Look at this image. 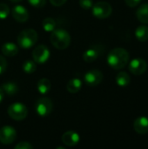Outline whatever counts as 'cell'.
<instances>
[{
    "label": "cell",
    "mask_w": 148,
    "mask_h": 149,
    "mask_svg": "<svg viewBox=\"0 0 148 149\" xmlns=\"http://www.w3.org/2000/svg\"><path fill=\"white\" fill-rule=\"evenodd\" d=\"M129 53L124 48H114L113 49L107 56V63L108 65L115 69V70H120L126 67V65L129 62Z\"/></svg>",
    "instance_id": "6da1fadb"
},
{
    "label": "cell",
    "mask_w": 148,
    "mask_h": 149,
    "mask_svg": "<svg viewBox=\"0 0 148 149\" xmlns=\"http://www.w3.org/2000/svg\"><path fill=\"white\" fill-rule=\"evenodd\" d=\"M50 41L55 48L64 50L71 44V35L64 29H55L51 31Z\"/></svg>",
    "instance_id": "7a4b0ae2"
},
{
    "label": "cell",
    "mask_w": 148,
    "mask_h": 149,
    "mask_svg": "<svg viewBox=\"0 0 148 149\" xmlns=\"http://www.w3.org/2000/svg\"><path fill=\"white\" fill-rule=\"evenodd\" d=\"M38 41V33L33 29H25L17 36L18 45L24 49L32 47Z\"/></svg>",
    "instance_id": "3957f363"
},
{
    "label": "cell",
    "mask_w": 148,
    "mask_h": 149,
    "mask_svg": "<svg viewBox=\"0 0 148 149\" xmlns=\"http://www.w3.org/2000/svg\"><path fill=\"white\" fill-rule=\"evenodd\" d=\"M92 14L95 17L99 19L107 18L111 16L113 12V8L111 4L107 2L101 1L96 3L94 5H92Z\"/></svg>",
    "instance_id": "277c9868"
},
{
    "label": "cell",
    "mask_w": 148,
    "mask_h": 149,
    "mask_svg": "<svg viewBox=\"0 0 148 149\" xmlns=\"http://www.w3.org/2000/svg\"><path fill=\"white\" fill-rule=\"evenodd\" d=\"M28 113V110L26 107L22 103H13L8 108V114L9 116L15 120H23L26 118Z\"/></svg>",
    "instance_id": "5b68a950"
},
{
    "label": "cell",
    "mask_w": 148,
    "mask_h": 149,
    "mask_svg": "<svg viewBox=\"0 0 148 149\" xmlns=\"http://www.w3.org/2000/svg\"><path fill=\"white\" fill-rule=\"evenodd\" d=\"M52 102L49 98L43 97L37 100L35 104V110L37 113L41 117L48 116L52 111Z\"/></svg>",
    "instance_id": "8992f818"
},
{
    "label": "cell",
    "mask_w": 148,
    "mask_h": 149,
    "mask_svg": "<svg viewBox=\"0 0 148 149\" xmlns=\"http://www.w3.org/2000/svg\"><path fill=\"white\" fill-rule=\"evenodd\" d=\"M103 78H104V75L101 72V71L97 70V69L88 71L84 76L85 84L92 87H94L99 85L102 82Z\"/></svg>",
    "instance_id": "52a82bcc"
},
{
    "label": "cell",
    "mask_w": 148,
    "mask_h": 149,
    "mask_svg": "<svg viewBox=\"0 0 148 149\" xmlns=\"http://www.w3.org/2000/svg\"><path fill=\"white\" fill-rule=\"evenodd\" d=\"M128 69L130 72L134 75H141L146 72L147 69V63L141 58H136L131 60Z\"/></svg>",
    "instance_id": "ba28073f"
},
{
    "label": "cell",
    "mask_w": 148,
    "mask_h": 149,
    "mask_svg": "<svg viewBox=\"0 0 148 149\" xmlns=\"http://www.w3.org/2000/svg\"><path fill=\"white\" fill-rule=\"evenodd\" d=\"M49 57H50V51L44 45H39L36 46V48L32 52V58L34 61L38 64H43L46 62Z\"/></svg>",
    "instance_id": "9c48e42d"
},
{
    "label": "cell",
    "mask_w": 148,
    "mask_h": 149,
    "mask_svg": "<svg viewBox=\"0 0 148 149\" xmlns=\"http://www.w3.org/2000/svg\"><path fill=\"white\" fill-rule=\"evenodd\" d=\"M17 132L10 126H4L0 129V142L8 145L12 143L16 139Z\"/></svg>",
    "instance_id": "30bf717a"
},
{
    "label": "cell",
    "mask_w": 148,
    "mask_h": 149,
    "mask_svg": "<svg viewBox=\"0 0 148 149\" xmlns=\"http://www.w3.org/2000/svg\"><path fill=\"white\" fill-rule=\"evenodd\" d=\"M13 18L19 22V23H24L26 22L29 18V12L27 10L22 6V5H16L13 7L12 11H11Z\"/></svg>",
    "instance_id": "8fae6325"
},
{
    "label": "cell",
    "mask_w": 148,
    "mask_h": 149,
    "mask_svg": "<svg viewBox=\"0 0 148 149\" xmlns=\"http://www.w3.org/2000/svg\"><path fill=\"white\" fill-rule=\"evenodd\" d=\"M79 134L74 131H67L62 136V141L68 147H74L79 142Z\"/></svg>",
    "instance_id": "7c38bea8"
},
{
    "label": "cell",
    "mask_w": 148,
    "mask_h": 149,
    "mask_svg": "<svg viewBox=\"0 0 148 149\" xmlns=\"http://www.w3.org/2000/svg\"><path fill=\"white\" fill-rule=\"evenodd\" d=\"M133 128L139 134H146L148 133V118L139 117L134 120Z\"/></svg>",
    "instance_id": "4fadbf2b"
},
{
    "label": "cell",
    "mask_w": 148,
    "mask_h": 149,
    "mask_svg": "<svg viewBox=\"0 0 148 149\" xmlns=\"http://www.w3.org/2000/svg\"><path fill=\"white\" fill-rule=\"evenodd\" d=\"M99 54H100V51H99V47L93 46V47H91V48L87 49L84 52L83 59L87 63H92V62L95 61L98 58Z\"/></svg>",
    "instance_id": "5bb4252c"
},
{
    "label": "cell",
    "mask_w": 148,
    "mask_h": 149,
    "mask_svg": "<svg viewBox=\"0 0 148 149\" xmlns=\"http://www.w3.org/2000/svg\"><path fill=\"white\" fill-rule=\"evenodd\" d=\"M1 51L3 52V55L7 56V57H13L15 55L17 54L18 52V47L11 42H7L4 43L2 47H1Z\"/></svg>",
    "instance_id": "9a60e30c"
},
{
    "label": "cell",
    "mask_w": 148,
    "mask_h": 149,
    "mask_svg": "<svg viewBox=\"0 0 148 149\" xmlns=\"http://www.w3.org/2000/svg\"><path fill=\"white\" fill-rule=\"evenodd\" d=\"M136 17L138 20L142 24H148V3L141 4L137 11H136Z\"/></svg>",
    "instance_id": "2e32d148"
},
{
    "label": "cell",
    "mask_w": 148,
    "mask_h": 149,
    "mask_svg": "<svg viewBox=\"0 0 148 149\" xmlns=\"http://www.w3.org/2000/svg\"><path fill=\"white\" fill-rule=\"evenodd\" d=\"M82 87V81L78 78L70 79L66 85V89L71 93H77Z\"/></svg>",
    "instance_id": "e0dca14e"
},
{
    "label": "cell",
    "mask_w": 148,
    "mask_h": 149,
    "mask_svg": "<svg viewBox=\"0 0 148 149\" xmlns=\"http://www.w3.org/2000/svg\"><path fill=\"white\" fill-rule=\"evenodd\" d=\"M131 82L130 75L126 72H120L116 76V83L120 87L127 86Z\"/></svg>",
    "instance_id": "ac0fdd59"
},
{
    "label": "cell",
    "mask_w": 148,
    "mask_h": 149,
    "mask_svg": "<svg viewBox=\"0 0 148 149\" xmlns=\"http://www.w3.org/2000/svg\"><path fill=\"white\" fill-rule=\"evenodd\" d=\"M37 88H38V91L39 92V93L46 94L51 90V81L46 78H43L38 80V82L37 84Z\"/></svg>",
    "instance_id": "d6986e66"
},
{
    "label": "cell",
    "mask_w": 148,
    "mask_h": 149,
    "mask_svg": "<svg viewBox=\"0 0 148 149\" xmlns=\"http://www.w3.org/2000/svg\"><path fill=\"white\" fill-rule=\"evenodd\" d=\"M2 89L4 93H6L9 96H13L17 94L18 92V86L16 83L13 82H6L2 85Z\"/></svg>",
    "instance_id": "ffe728a7"
},
{
    "label": "cell",
    "mask_w": 148,
    "mask_h": 149,
    "mask_svg": "<svg viewBox=\"0 0 148 149\" xmlns=\"http://www.w3.org/2000/svg\"><path fill=\"white\" fill-rule=\"evenodd\" d=\"M135 37L140 42L148 40V26L140 25L135 30Z\"/></svg>",
    "instance_id": "44dd1931"
},
{
    "label": "cell",
    "mask_w": 148,
    "mask_h": 149,
    "mask_svg": "<svg viewBox=\"0 0 148 149\" xmlns=\"http://www.w3.org/2000/svg\"><path fill=\"white\" fill-rule=\"evenodd\" d=\"M42 26L47 32H51L56 29L57 23L52 17H45L42 22Z\"/></svg>",
    "instance_id": "7402d4cb"
},
{
    "label": "cell",
    "mask_w": 148,
    "mask_h": 149,
    "mask_svg": "<svg viewBox=\"0 0 148 149\" xmlns=\"http://www.w3.org/2000/svg\"><path fill=\"white\" fill-rule=\"evenodd\" d=\"M23 70L25 73H28V74L33 73L37 70L36 63L32 60H26L23 64Z\"/></svg>",
    "instance_id": "603a6c76"
},
{
    "label": "cell",
    "mask_w": 148,
    "mask_h": 149,
    "mask_svg": "<svg viewBox=\"0 0 148 149\" xmlns=\"http://www.w3.org/2000/svg\"><path fill=\"white\" fill-rule=\"evenodd\" d=\"M10 13V8L6 3H0V19H5Z\"/></svg>",
    "instance_id": "cb8c5ba5"
},
{
    "label": "cell",
    "mask_w": 148,
    "mask_h": 149,
    "mask_svg": "<svg viewBox=\"0 0 148 149\" xmlns=\"http://www.w3.org/2000/svg\"><path fill=\"white\" fill-rule=\"evenodd\" d=\"M30 4H31L33 7L36 8H42L45 5L46 0H28Z\"/></svg>",
    "instance_id": "d4e9b609"
},
{
    "label": "cell",
    "mask_w": 148,
    "mask_h": 149,
    "mask_svg": "<svg viewBox=\"0 0 148 149\" xmlns=\"http://www.w3.org/2000/svg\"><path fill=\"white\" fill-rule=\"evenodd\" d=\"M79 5L85 10H89L93 5L92 0H79Z\"/></svg>",
    "instance_id": "484cf974"
},
{
    "label": "cell",
    "mask_w": 148,
    "mask_h": 149,
    "mask_svg": "<svg viewBox=\"0 0 148 149\" xmlns=\"http://www.w3.org/2000/svg\"><path fill=\"white\" fill-rule=\"evenodd\" d=\"M15 148L16 149H32L33 148V146L27 142V141H22V142H19L18 144H17L15 146Z\"/></svg>",
    "instance_id": "4316f807"
},
{
    "label": "cell",
    "mask_w": 148,
    "mask_h": 149,
    "mask_svg": "<svg viewBox=\"0 0 148 149\" xmlns=\"http://www.w3.org/2000/svg\"><path fill=\"white\" fill-rule=\"evenodd\" d=\"M6 67H7V61L3 56L0 55V74L4 72V71L6 70Z\"/></svg>",
    "instance_id": "83f0119b"
},
{
    "label": "cell",
    "mask_w": 148,
    "mask_h": 149,
    "mask_svg": "<svg viewBox=\"0 0 148 149\" xmlns=\"http://www.w3.org/2000/svg\"><path fill=\"white\" fill-rule=\"evenodd\" d=\"M125 2H126L127 6H129L131 8H133V7L137 6L141 2V0H125Z\"/></svg>",
    "instance_id": "f1b7e54d"
},
{
    "label": "cell",
    "mask_w": 148,
    "mask_h": 149,
    "mask_svg": "<svg viewBox=\"0 0 148 149\" xmlns=\"http://www.w3.org/2000/svg\"><path fill=\"white\" fill-rule=\"evenodd\" d=\"M67 0H50L51 3L54 6H61L64 3H65Z\"/></svg>",
    "instance_id": "f546056e"
},
{
    "label": "cell",
    "mask_w": 148,
    "mask_h": 149,
    "mask_svg": "<svg viewBox=\"0 0 148 149\" xmlns=\"http://www.w3.org/2000/svg\"><path fill=\"white\" fill-rule=\"evenodd\" d=\"M3 91L2 88H0V103H1V101L3 100Z\"/></svg>",
    "instance_id": "4dcf8cb0"
},
{
    "label": "cell",
    "mask_w": 148,
    "mask_h": 149,
    "mask_svg": "<svg viewBox=\"0 0 148 149\" xmlns=\"http://www.w3.org/2000/svg\"><path fill=\"white\" fill-rule=\"evenodd\" d=\"M11 2H13V3H18V2H20V1H22V0H10Z\"/></svg>",
    "instance_id": "1f68e13d"
}]
</instances>
